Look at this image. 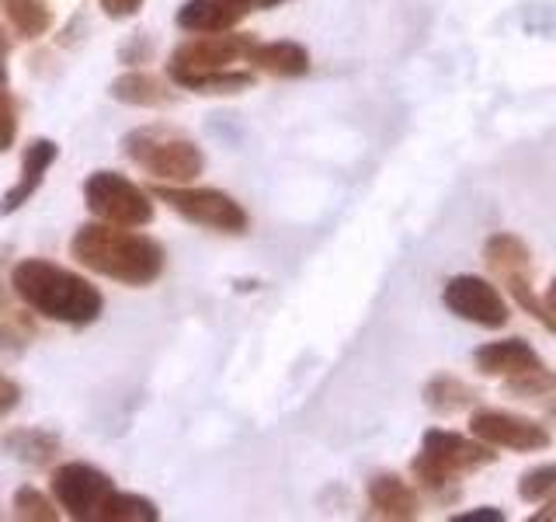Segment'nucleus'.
Listing matches in <instances>:
<instances>
[{
	"label": "nucleus",
	"instance_id": "obj_28",
	"mask_svg": "<svg viewBox=\"0 0 556 522\" xmlns=\"http://www.w3.org/2000/svg\"><path fill=\"white\" fill-rule=\"evenodd\" d=\"M101 11L112 17V22H126V17L139 14V8H143V0H98Z\"/></svg>",
	"mask_w": 556,
	"mask_h": 522
},
{
	"label": "nucleus",
	"instance_id": "obj_21",
	"mask_svg": "<svg viewBox=\"0 0 556 522\" xmlns=\"http://www.w3.org/2000/svg\"><path fill=\"white\" fill-rule=\"evenodd\" d=\"M178 87L185 91H195V95H240L254 87V74L251 70H213V74H199V77H185Z\"/></svg>",
	"mask_w": 556,
	"mask_h": 522
},
{
	"label": "nucleus",
	"instance_id": "obj_26",
	"mask_svg": "<svg viewBox=\"0 0 556 522\" xmlns=\"http://www.w3.org/2000/svg\"><path fill=\"white\" fill-rule=\"evenodd\" d=\"M17 139V104L8 95V87H0V153H8Z\"/></svg>",
	"mask_w": 556,
	"mask_h": 522
},
{
	"label": "nucleus",
	"instance_id": "obj_17",
	"mask_svg": "<svg viewBox=\"0 0 556 522\" xmlns=\"http://www.w3.org/2000/svg\"><path fill=\"white\" fill-rule=\"evenodd\" d=\"M0 446H4L11 460L25 467H52L60 457V435L49 428H35V425L11 428L4 439H0Z\"/></svg>",
	"mask_w": 556,
	"mask_h": 522
},
{
	"label": "nucleus",
	"instance_id": "obj_20",
	"mask_svg": "<svg viewBox=\"0 0 556 522\" xmlns=\"http://www.w3.org/2000/svg\"><path fill=\"white\" fill-rule=\"evenodd\" d=\"M0 8H4V17L17 39L35 42L52 28V11L46 0H0Z\"/></svg>",
	"mask_w": 556,
	"mask_h": 522
},
{
	"label": "nucleus",
	"instance_id": "obj_30",
	"mask_svg": "<svg viewBox=\"0 0 556 522\" xmlns=\"http://www.w3.org/2000/svg\"><path fill=\"white\" fill-rule=\"evenodd\" d=\"M11 52H14V35L0 25V87H8V63H11Z\"/></svg>",
	"mask_w": 556,
	"mask_h": 522
},
{
	"label": "nucleus",
	"instance_id": "obj_7",
	"mask_svg": "<svg viewBox=\"0 0 556 522\" xmlns=\"http://www.w3.org/2000/svg\"><path fill=\"white\" fill-rule=\"evenodd\" d=\"M52 498L60 501V509L74 522H101V512L109 498L115 495V481L104 470L70 460L52 470Z\"/></svg>",
	"mask_w": 556,
	"mask_h": 522
},
{
	"label": "nucleus",
	"instance_id": "obj_16",
	"mask_svg": "<svg viewBox=\"0 0 556 522\" xmlns=\"http://www.w3.org/2000/svg\"><path fill=\"white\" fill-rule=\"evenodd\" d=\"M109 95L122 104H132V109H164L174 101V91L164 77L150 74V70H129L112 80Z\"/></svg>",
	"mask_w": 556,
	"mask_h": 522
},
{
	"label": "nucleus",
	"instance_id": "obj_15",
	"mask_svg": "<svg viewBox=\"0 0 556 522\" xmlns=\"http://www.w3.org/2000/svg\"><path fill=\"white\" fill-rule=\"evenodd\" d=\"M248 66L261 70L268 77H306L309 74V52L300 42H251Z\"/></svg>",
	"mask_w": 556,
	"mask_h": 522
},
{
	"label": "nucleus",
	"instance_id": "obj_35",
	"mask_svg": "<svg viewBox=\"0 0 556 522\" xmlns=\"http://www.w3.org/2000/svg\"><path fill=\"white\" fill-rule=\"evenodd\" d=\"M549 414H553V418H556V405H549Z\"/></svg>",
	"mask_w": 556,
	"mask_h": 522
},
{
	"label": "nucleus",
	"instance_id": "obj_31",
	"mask_svg": "<svg viewBox=\"0 0 556 522\" xmlns=\"http://www.w3.org/2000/svg\"><path fill=\"white\" fill-rule=\"evenodd\" d=\"M452 522H504V512L501 509H477V512L452 515Z\"/></svg>",
	"mask_w": 556,
	"mask_h": 522
},
{
	"label": "nucleus",
	"instance_id": "obj_6",
	"mask_svg": "<svg viewBox=\"0 0 556 522\" xmlns=\"http://www.w3.org/2000/svg\"><path fill=\"white\" fill-rule=\"evenodd\" d=\"M84 202L98 220L115 226H150L156 213L150 191L118 171H94L84 182Z\"/></svg>",
	"mask_w": 556,
	"mask_h": 522
},
{
	"label": "nucleus",
	"instance_id": "obj_23",
	"mask_svg": "<svg viewBox=\"0 0 556 522\" xmlns=\"http://www.w3.org/2000/svg\"><path fill=\"white\" fill-rule=\"evenodd\" d=\"M11 509H14V519L22 522H56L60 519V501L49 498L39 487H17L14 498H11Z\"/></svg>",
	"mask_w": 556,
	"mask_h": 522
},
{
	"label": "nucleus",
	"instance_id": "obj_4",
	"mask_svg": "<svg viewBox=\"0 0 556 522\" xmlns=\"http://www.w3.org/2000/svg\"><path fill=\"white\" fill-rule=\"evenodd\" d=\"M126 157L167 185H191L205 167V153L195 139L167 126H139L122 139Z\"/></svg>",
	"mask_w": 556,
	"mask_h": 522
},
{
	"label": "nucleus",
	"instance_id": "obj_8",
	"mask_svg": "<svg viewBox=\"0 0 556 522\" xmlns=\"http://www.w3.org/2000/svg\"><path fill=\"white\" fill-rule=\"evenodd\" d=\"M251 42H254L251 35H237V32L195 35V39L181 42L170 52L167 77L170 84H181L185 77H199V74H213V70H230L237 63H248Z\"/></svg>",
	"mask_w": 556,
	"mask_h": 522
},
{
	"label": "nucleus",
	"instance_id": "obj_11",
	"mask_svg": "<svg viewBox=\"0 0 556 522\" xmlns=\"http://www.w3.org/2000/svg\"><path fill=\"white\" fill-rule=\"evenodd\" d=\"M56 161H60L56 139H46V136L31 139V144L25 147V153H22V174H17V182L4 191V199H0V216L17 213V209H22L35 196V191L42 188L49 167Z\"/></svg>",
	"mask_w": 556,
	"mask_h": 522
},
{
	"label": "nucleus",
	"instance_id": "obj_5",
	"mask_svg": "<svg viewBox=\"0 0 556 522\" xmlns=\"http://www.w3.org/2000/svg\"><path fill=\"white\" fill-rule=\"evenodd\" d=\"M153 199L167 202L181 220L205 226L216 234H248L251 216L233 196H226L219 188H199V185H167L161 182L153 188Z\"/></svg>",
	"mask_w": 556,
	"mask_h": 522
},
{
	"label": "nucleus",
	"instance_id": "obj_10",
	"mask_svg": "<svg viewBox=\"0 0 556 522\" xmlns=\"http://www.w3.org/2000/svg\"><path fill=\"white\" fill-rule=\"evenodd\" d=\"M469 432H473L477 439H483L486 446L511 449V452H543L553 443L549 428L539 425L535 418L497 411V408H480L469 414Z\"/></svg>",
	"mask_w": 556,
	"mask_h": 522
},
{
	"label": "nucleus",
	"instance_id": "obj_14",
	"mask_svg": "<svg viewBox=\"0 0 556 522\" xmlns=\"http://www.w3.org/2000/svg\"><path fill=\"white\" fill-rule=\"evenodd\" d=\"M473 365L483 376L511 380L518 373H529V370H535V365H543V359H539V352L526 338H508V341L480 345L473 352Z\"/></svg>",
	"mask_w": 556,
	"mask_h": 522
},
{
	"label": "nucleus",
	"instance_id": "obj_12",
	"mask_svg": "<svg viewBox=\"0 0 556 522\" xmlns=\"http://www.w3.org/2000/svg\"><path fill=\"white\" fill-rule=\"evenodd\" d=\"M365 498H369V509L376 519L410 522L421 515V498H417L414 487L396 474H376L365 484Z\"/></svg>",
	"mask_w": 556,
	"mask_h": 522
},
{
	"label": "nucleus",
	"instance_id": "obj_22",
	"mask_svg": "<svg viewBox=\"0 0 556 522\" xmlns=\"http://www.w3.org/2000/svg\"><path fill=\"white\" fill-rule=\"evenodd\" d=\"M156 519H161V509L150 498L136 492H118V487L101 512V522H156Z\"/></svg>",
	"mask_w": 556,
	"mask_h": 522
},
{
	"label": "nucleus",
	"instance_id": "obj_1",
	"mask_svg": "<svg viewBox=\"0 0 556 522\" xmlns=\"http://www.w3.org/2000/svg\"><path fill=\"white\" fill-rule=\"evenodd\" d=\"M70 254L87 272L136 289L156 283L167 265L161 240L139 234V226H115L104 220L77 226V234L70 237Z\"/></svg>",
	"mask_w": 556,
	"mask_h": 522
},
{
	"label": "nucleus",
	"instance_id": "obj_2",
	"mask_svg": "<svg viewBox=\"0 0 556 522\" xmlns=\"http://www.w3.org/2000/svg\"><path fill=\"white\" fill-rule=\"evenodd\" d=\"M8 286L17 293L35 318L56 321L66 327H87L101 318L104 296L84 275L70 272L49 258H22L11 269Z\"/></svg>",
	"mask_w": 556,
	"mask_h": 522
},
{
	"label": "nucleus",
	"instance_id": "obj_25",
	"mask_svg": "<svg viewBox=\"0 0 556 522\" xmlns=\"http://www.w3.org/2000/svg\"><path fill=\"white\" fill-rule=\"evenodd\" d=\"M553 390H556V373L546 370V365H535V370H529V373H518L511 380H504V394L526 397V400L549 397Z\"/></svg>",
	"mask_w": 556,
	"mask_h": 522
},
{
	"label": "nucleus",
	"instance_id": "obj_34",
	"mask_svg": "<svg viewBox=\"0 0 556 522\" xmlns=\"http://www.w3.org/2000/svg\"><path fill=\"white\" fill-rule=\"evenodd\" d=\"M543 300H546V310H549V318H553V324H556V278H553V286L546 289Z\"/></svg>",
	"mask_w": 556,
	"mask_h": 522
},
{
	"label": "nucleus",
	"instance_id": "obj_18",
	"mask_svg": "<svg viewBox=\"0 0 556 522\" xmlns=\"http://www.w3.org/2000/svg\"><path fill=\"white\" fill-rule=\"evenodd\" d=\"M483 261L497 278L508 275H532V254L526 248V240L515 234H494L491 240L483 244Z\"/></svg>",
	"mask_w": 556,
	"mask_h": 522
},
{
	"label": "nucleus",
	"instance_id": "obj_29",
	"mask_svg": "<svg viewBox=\"0 0 556 522\" xmlns=\"http://www.w3.org/2000/svg\"><path fill=\"white\" fill-rule=\"evenodd\" d=\"M150 52H153V46L147 35H132V39L122 46V63H147Z\"/></svg>",
	"mask_w": 556,
	"mask_h": 522
},
{
	"label": "nucleus",
	"instance_id": "obj_27",
	"mask_svg": "<svg viewBox=\"0 0 556 522\" xmlns=\"http://www.w3.org/2000/svg\"><path fill=\"white\" fill-rule=\"evenodd\" d=\"M22 383L11 380L8 373H0V418H8L11 411H17V405H22Z\"/></svg>",
	"mask_w": 556,
	"mask_h": 522
},
{
	"label": "nucleus",
	"instance_id": "obj_24",
	"mask_svg": "<svg viewBox=\"0 0 556 522\" xmlns=\"http://www.w3.org/2000/svg\"><path fill=\"white\" fill-rule=\"evenodd\" d=\"M518 498L539 505V501H549L556 498V463H539L529 467L526 474L518 477Z\"/></svg>",
	"mask_w": 556,
	"mask_h": 522
},
{
	"label": "nucleus",
	"instance_id": "obj_3",
	"mask_svg": "<svg viewBox=\"0 0 556 522\" xmlns=\"http://www.w3.org/2000/svg\"><path fill=\"white\" fill-rule=\"evenodd\" d=\"M494 460H497L494 446L477 439L473 432L459 435L445 428H428L421 439V452H417L410 463V474L431 498L448 501L456 495L459 477L473 474L480 467H491Z\"/></svg>",
	"mask_w": 556,
	"mask_h": 522
},
{
	"label": "nucleus",
	"instance_id": "obj_19",
	"mask_svg": "<svg viewBox=\"0 0 556 522\" xmlns=\"http://www.w3.org/2000/svg\"><path fill=\"white\" fill-rule=\"evenodd\" d=\"M480 400V394L469 387L466 380L459 376H448V373H439L425 383V405L434 411V414H459V411H469Z\"/></svg>",
	"mask_w": 556,
	"mask_h": 522
},
{
	"label": "nucleus",
	"instance_id": "obj_33",
	"mask_svg": "<svg viewBox=\"0 0 556 522\" xmlns=\"http://www.w3.org/2000/svg\"><path fill=\"white\" fill-rule=\"evenodd\" d=\"M22 341H17V338H11L8 335V331H0V352H22Z\"/></svg>",
	"mask_w": 556,
	"mask_h": 522
},
{
	"label": "nucleus",
	"instance_id": "obj_9",
	"mask_svg": "<svg viewBox=\"0 0 556 522\" xmlns=\"http://www.w3.org/2000/svg\"><path fill=\"white\" fill-rule=\"evenodd\" d=\"M442 303H445L448 313H456L459 321L486 327V331H501L504 324H508V318H511L508 300L501 296V289L491 286L480 275H456V278H448L445 289H442Z\"/></svg>",
	"mask_w": 556,
	"mask_h": 522
},
{
	"label": "nucleus",
	"instance_id": "obj_32",
	"mask_svg": "<svg viewBox=\"0 0 556 522\" xmlns=\"http://www.w3.org/2000/svg\"><path fill=\"white\" fill-rule=\"evenodd\" d=\"M240 8H248V11H268V8H278V4H286V0H237Z\"/></svg>",
	"mask_w": 556,
	"mask_h": 522
},
{
	"label": "nucleus",
	"instance_id": "obj_13",
	"mask_svg": "<svg viewBox=\"0 0 556 522\" xmlns=\"http://www.w3.org/2000/svg\"><path fill=\"white\" fill-rule=\"evenodd\" d=\"M251 11L240 8L237 0H185L178 8V28L188 35H216V32H233Z\"/></svg>",
	"mask_w": 556,
	"mask_h": 522
}]
</instances>
